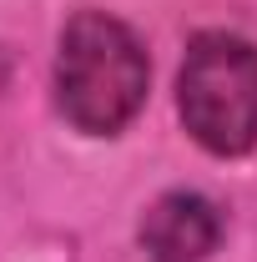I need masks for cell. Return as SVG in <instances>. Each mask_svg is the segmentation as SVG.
I'll return each instance as SVG.
<instances>
[{"label":"cell","mask_w":257,"mask_h":262,"mask_svg":"<svg viewBox=\"0 0 257 262\" xmlns=\"http://www.w3.org/2000/svg\"><path fill=\"white\" fill-rule=\"evenodd\" d=\"M222 217L197 192H166L141 222V247L152 262H207L217 252Z\"/></svg>","instance_id":"obj_3"},{"label":"cell","mask_w":257,"mask_h":262,"mask_svg":"<svg viewBox=\"0 0 257 262\" xmlns=\"http://www.w3.org/2000/svg\"><path fill=\"white\" fill-rule=\"evenodd\" d=\"M56 101H61L66 121L91 136L121 131L146 101L141 40L101 10L76 15L66 26L61 56H56Z\"/></svg>","instance_id":"obj_1"},{"label":"cell","mask_w":257,"mask_h":262,"mask_svg":"<svg viewBox=\"0 0 257 262\" xmlns=\"http://www.w3.org/2000/svg\"><path fill=\"white\" fill-rule=\"evenodd\" d=\"M177 106L197 141L217 157H242L257 141V46L207 31L187 46Z\"/></svg>","instance_id":"obj_2"}]
</instances>
